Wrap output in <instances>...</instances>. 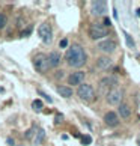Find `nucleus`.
I'll list each match as a JSON object with an SVG mask.
<instances>
[{
    "mask_svg": "<svg viewBox=\"0 0 140 146\" xmlns=\"http://www.w3.org/2000/svg\"><path fill=\"white\" fill-rule=\"evenodd\" d=\"M65 62L71 68H82L88 62V53L80 44H72L65 53Z\"/></svg>",
    "mask_w": 140,
    "mask_h": 146,
    "instance_id": "f257e3e1",
    "label": "nucleus"
},
{
    "mask_svg": "<svg viewBox=\"0 0 140 146\" xmlns=\"http://www.w3.org/2000/svg\"><path fill=\"white\" fill-rule=\"evenodd\" d=\"M109 35V27H105L103 23H94L89 27V36L94 41H100V39H105Z\"/></svg>",
    "mask_w": 140,
    "mask_h": 146,
    "instance_id": "f03ea898",
    "label": "nucleus"
},
{
    "mask_svg": "<svg viewBox=\"0 0 140 146\" xmlns=\"http://www.w3.org/2000/svg\"><path fill=\"white\" fill-rule=\"evenodd\" d=\"M117 84H119V78H117V75H107V77H103L100 80L98 88H100L101 92H110L111 89L117 88Z\"/></svg>",
    "mask_w": 140,
    "mask_h": 146,
    "instance_id": "7ed1b4c3",
    "label": "nucleus"
},
{
    "mask_svg": "<svg viewBox=\"0 0 140 146\" xmlns=\"http://www.w3.org/2000/svg\"><path fill=\"white\" fill-rule=\"evenodd\" d=\"M105 100H107V102H109L110 106H119V104H122V100H123V89H121V88L111 89L110 92H107Z\"/></svg>",
    "mask_w": 140,
    "mask_h": 146,
    "instance_id": "20e7f679",
    "label": "nucleus"
},
{
    "mask_svg": "<svg viewBox=\"0 0 140 146\" xmlns=\"http://www.w3.org/2000/svg\"><path fill=\"white\" fill-rule=\"evenodd\" d=\"M77 96L82 101H92L95 98V89L90 84H80L77 89Z\"/></svg>",
    "mask_w": 140,
    "mask_h": 146,
    "instance_id": "39448f33",
    "label": "nucleus"
},
{
    "mask_svg": "<svg viewBox=\"0 0 140 146\" xmlns=\"http://www.w3.org/2000/svg\"><path fill=\"white\" fill-rule=\"evenodd\" d=\"M38 35L42 39L44 44H51L53 41V30H51V26L48 23H42L39 27H38Z\"/></svg>",
    "mask_w": 140,
    "mask_h": 146,
    "instance_id": "423d86ee",
    "label": "nucleus"
},
{
    "mask_svg": "<svg viewBox=\"0 0 140 146\" xmlns=\"http://www.w3.org/2000/svg\"><path fill=\"white\" fill-rule=\"evenodd\" d=\"M33 68L36 69L38 72H41V74H44L48 71V59L45 54H42V53H39L35 59H33Z\"/></svg>",
    "mask_w": 140,
    "mask_h": 146,
    "instance_id": "0eeeda50",
    "label": "nucleus"
},
{
    "mask_svg": "<svg viewBox=\"0 0 140 146\" xmlns=\"http://www.w3.org/2000/svg\"><path fill=\"white\" fill-rule=\"evenodd\" d=\"M116 47H117L116 41L110 39V38H105V39L100 41L98 44H96V48H98L101 53H113L116 50Z\"/></svg>",
    "mask_w": 140,
    "mask_h": 146,
    "instance_id": "6e6552de",
    "label": "nucleus"
},
{
    "mask_svg": "<svg viewBox=\"0 0 140 146\" xmlns=\"http://www.w3.org/2000/svg\"><path fill=\"white\" fill-rule=\"evenodd\" d=\"M90 12L92 15H104L107 12V2L104 0H96V2H92L90 3Z\"/></svg>",
    "mask_w": 140,
    "mask_h": 146,
    "instance_id": "1a4fd4ad",
    "label": "nucleus"
},
{
    "mask_svg": "<svg viewBox=\"0 0 140 146\" xmlns=\"http://www.w3.org/2000/svg\"><path fill=\"white\" fill-rule=\"evenodd\" d=\"M113 66V60L109 57V56H101L96 59L95 62V68L98 71H109V69Z\"/></svg>",
    "mask_w": 140,
    "mask_h": 146,
    "instance_id": "9d476101",
    "label": "nucleus"
},
{
    "mask_svg": "<svg viewBox=\"0 0 140 146\" xmlns=\"http://www.w3.org/2000/svg\"><path fill=\"white\" fill-rule=\"evenodd\" d=\"M84 77H86V74L83 71H75V72L68 75V84L69 86H80V84H83Z\"/></svg>",
    "mask_w": 140,
    "mask_h": 146,
    "instance_id": "9b49d317",
    "label": "nucleus"
},
{
    "mask_svg": "<svg viewBox=\"0 0 140 146\" xmlns=\"http://www.w3.org/2000/svg\"><path fill=\"white\" fill-rule=\"evenodd\" d=\"M104 123L109 127H117L119 125V116L116 111H107L104 115Z\"/></svg>",
    "mask_w": 140,
    "mask_h": 146,
    "instance_id": "f8f14e48",
    "label": "nucleus"
},
{
    "mask_svg": "<svg viewBox=\"0 0 140 146\" xmlns=\"http://www.w3.org/2000/svg\"><path fill=\"white\" fill-rule=\"evenodd\" d=\"M47 59H48V66L50 68H57L59 65H60V60H62L60 53L59 51H51Z\"/></svg>",
    "mask_w": 140,
    "mask_h": 146,
    "instance_id": "ddd939ff",
    "label": "nucleus"
},
{
    "mask_svg": "<svg viewBox=\"0 0 140 146\" xmlns=\"http://www.w3.org/2000/svg\"><path fill=\"white\" fill-rule=\"evenodd\" d=\"M117 116H121L122 119H128L131 116V107L128 106V104H125V102H122V104H119L117 106Z\"/></svg>",
    "mask_w": 140,
    "mask_h": 146,
    "instance_id": "4468645a",
    "label": "nucleus"
},
{
    "mask_svg": "<svg viewBox=\"0 0 140 146\" xmlns=\"http://www.w3.org/2000/svg\"><path fill=\"white\" fill-rule=\"evenodd\" d=\"M44 140H45V131L42 128H36V134H35V139H33V143L36 146H39L44 143Z\"/></svg>",
    "mask_w": 140,
    "mask_h": 146,
    "instance_id": "2eb2a0df",
    "label": "nucleus"
},
{
    "mask_svg": "<svg viewBox=\"0 0 140 146\" xmlns=\"http://www.w3.org/2000/svg\"><path fill=\"white\" fill-rule=\"evenodd\" d=\"M57 94L63 96V98H69V96H72V89L69 88V86H57L56 88Z\"/></svg>",
    "mask_w": 140,
    "mask_h": 146,
    "instance_id": "dca6fc26",
    "label": "nucleus"
},
{
    "mask_svg": "<svg viewBox=\"0 0 140 146\" xmlns=\"http://www.w3.org/2000/svg\"><path fill=\"white\" fill-rule=\"evenodd\" d=\"M35 134H36V125L33 123V127H32L30 129H27V131L24 133V139L30 140V139H33V137H35Z\"/></svg>",
    "mask_w": 140,
    "mask_h": 146,
    "instance_id": "f3484780",
    "label": "nucleus"
},
{
    "mask_svg": "<svg viewBox=\"0 0 140 146\" xmlns=\"http://www.w3.org/2000/svg\"><path fill=\"white\" fill-rule=\"evenodd\" d=\"M123 35H125V39H127V45H128V47H130V48H134V47H136V42H134V39L131 38L130 33H127V32L123 30Z\"/></svg>",
    "mask_w": 140,
    "mask_h": 146,
    "instance_id": "a211bd4d",
    "label": "nucleus"
},
{
    "mask_svg": "<svg viewBox=\"0 0 140 146\" xmlns=\"http://www.w3.org/2000/svg\"><path fill=\"white\" fill-rule=\"evenodd\" d=\"M32 109H33L35 111H41L42 110V101L41 100H35L33 102H32Z\"/></svg>",
    "mask_w": 140,
    "mask_h": 146,
    "instance_id": "6ab92c4d",
    "label": "nucleus"
},
{
    "mask_svg": "<svg viewBox=\"0 0 140 146\" xmlns=\"http://www.w3.org/2000/svg\"><path fill=\"white\" fill-rule=\"evenodd\" d=\"M36 92H38V94H39V95H41V96H42V98H44V100H47L48 102H53V98H51V96L48 95V94H45V92L42 90V89H36Z\"/></svg>",
    "mask_w": 140,
    "mask_h": 146,
    "instance_id": "aec40b11",
    "label": "nucleus"
},
{
    "mask_svg": "<svg viewBox=\"0 0 140 146\" xmlns=\"http://www.w3.org/2000/svg\"><path fill=\"white\" fill-rule=\"evenodd\" d=\"M8 24V17L5 14H0V29H3Z\"/></svg>",
    "mask_w": 140,
    "mask_h": 146,
    "instance_id": "412c9836",
    "label": "nucleus"
},
{
    "mask_svg": "<svg viewBox=\"0 0 140 146\" xmlns=\"http://www.w3.org/2000/svg\"><path fill=\"white\" fill-rule=\"evenodd\" d=\"M32 30H33V26H29V27H26V30H21L20 36H21V38H24V36H29V35L32 33Z\"/></svg>",
    "mask_w": 140,
    "mask_h": 146,
    "instance_id": "4be33fe9",
    "label": "nucleus"
},
{
    "mask_svg": "<svg viewBox=\"0 0 140 146\" xmlns=\"http://www.w3.org/2000/svg\"><path fill=\"white\" fill-rule=\"evenodd\" d=\"M90 143H92V137H90V136H83V137H82V145L88 146V145H90Z\"/></svg>",
    "mask_w": 140,
    "mask_h": 146,
    "instance_id": "5701e85b",
    "label": "nucleus"
},
{
    "mask_svg": "<svg viewBox=\"0 0 140 146\" xmlns=\"http://www.w3.org/2000/svg\"><path fill=\"white\" fill-rule=\"evenodd\" d=\"M62 119H63V115H62V113H57L56 117H54V125H57L59 122H62Z\"/></svg>",
    "mask_w": 140,
    "mask_h": 146,
    "instance_id": "b1692460",
    "label": "nucleus"
},
{
    "mask_svg": "<svg viewBox=\"0 0 140 146\" xmlns=\"http://www.w3.org/2000/svg\"><path fill=\"white\" fill-rule=\"evenodd\" d=\"M59 47H60V48H65V47H68V39H62L60 42H59Z\"/></svg>",
    "mask_w": 140,
    "mask_h": 146,
    "instance_id": "393cba45",
    "label": "nucleus"
},
{
    "mask_svg": "<svg viewBox=\"0 0 140 146\" xmlns=\"http://www.w3.org/2000/svg\"><path fill=\"white\" fill-rule=\"evenodd\" d=\"M6 143H8L9 146H14V145H15V142H14V139H6Z\"/></svg>",
    "mask_w": 140,
    "mask_h": 146,
    "instance_id": "a878e982",
    "label": "nucleus"
},
{
    "mask_svg": "<svg viewBox=\"0 0 140 146\" xmlns=\"http://www.w3.org/2000/svg\"><path fill=\"white\" fill-rule=\"evenodd\" d=\"M62 75H63L62 71H60V72H57V74H56V78H62Z\"/></svg>",
    "mask_w": 140,
    "mask_h": 146,
    "instance_id": "bb28decb",
    "label": "nucleus"
},
{
    "mask_svg": "<svg viewBox=\"0 0 140 146\" xmlns=\"http://www.w3.org/2000/svg\"><path fill=\"white\" fill-rule=\"evenodd\" d=\"M136 14H137L139 17H140V8H137V9H136Z\"/></svg>",
    "mask_w": 140,
    "mask_h": 146,
    "instance_id": "cd10ccee",
    "label": "nucleus"
},
{
    "mask_svg": "<svg viewBox=\"0 0 140 146\" xmlns=\"http://www.w3.org/2000/svg\"><path fill=\"white\" fill-rule=\"evenodd\" d=\"M137 145L140 146V134H139V136H137Z\"/></svg>",
    "mask_w": 140,
    "mask_h": 146,
    "instance_id": "c85d7f7f",
    "label": "nucleus"
}]
</instances>
